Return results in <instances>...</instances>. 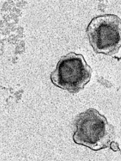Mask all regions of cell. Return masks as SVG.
<instances>
[{
	"label": "cell",
	"mask_w": 121,
	"mask_h": 161,
	"mask_svg": "<svg viewBox=\"0 0 121 161\" xmlns=\"http://www.w3.org/2000/svg\"><path fill=\"white\" fill-rule=\"evenodd\" d=\"M74 125L73 139L75 143L95 151L107 148L114 151V127L97 110L91 108L80 113L75 119Z\"/></svg>",
	"instance_id": "cell-1"
},
{
	"label": "cell",
	"mask_w": 121,
	"mask_h": 161,
	"mask_svg": "<svg viewBox=\"0 0 121 161\" xmlns=\"http://www.w3.org/2000/svg\"><path fill=\"white\" fill-rule=\"evenodd\" d=\"M92 70L81 54L70 52L60 58L51 74L52 83L57 87L74 94L89 82Z\"/></svg>",
	"instance_id": "cell-2"
},
{
	"label": "cell",
	"mask_w": 121,
	"mask_h": 161,
	"mask_svg": "<svg viewBox=\"0 0 121 161\" xmlns=\"http://www.w3.org/2000/svg\"><path fill=\"white\" fill-rule=\"evenodd\" d=\"M89 42L96 53L111 55L121 47V22L118 16L105 14L96 16L86 29Z\"/></svg>",
	"instance_id": "cell-3"
}]
</instances>
